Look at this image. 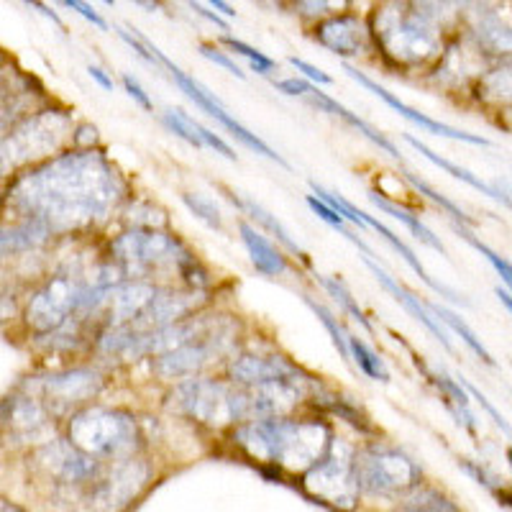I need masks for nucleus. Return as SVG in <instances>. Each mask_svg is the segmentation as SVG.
Masks as SVG:
<instances>
[{
	"instance_id": "obj_48",
	"label": "nucleus",
	"mask_w": 512,
	"mask_h": 512,
	"mask_svg": "<svg viewBox=\"0 0 512 512\" xmlns=\"http://www.w3.org/2000/svg\"><path fill=\"white\" fill-rule=\"evenodd\" d=\"M277 90L285 95H308L310 90V82L305 80H282L277 82Z\"/></svg>"
},
{
	"instance_id": "obj_26",
	"label": "nucleus",
	"mask_w": 512,
	"mask_h": 512,
	"mask_svg": "<svg viewBox=\"0 0 512 512\" xmlns=\"http://www.w3.org/2000/svg\"><path fill=\"white\" fill-rule=\"evenodd\" d=\"M52 233V228L47 223L41 221V218H26L24 223H18V226L6 228L3 231V254H18V251H31L36 246H41L47 241V236Z\"/></svg>"
},
{
	"instance_id": "obj_3",
	"label": "nucleus",
	"mask_w": 512,
	"mask_h": 512,
	"mask_svg": "<svg viewBox=\"0 0 512 512\" xmlns=\"http://www.w3.org/2000/svg\"><path fill=\"white\" fill-rule=\"evenodd\" d=\"M374 34L382 52L402 67L428 62L441 49L431 16L402 3H387L374 13Z\"/></svg>"
},
{
	"instance_id": "obj_46",
	"label": "nucleus",
	"mask_w": 512,
	"mask_h": 512,
	"mask_svg": "<svg viewBox=\"0 0 512 512\" xmlns=\"http://www.w3.org/2000/svg\"><path fill=\"white\" fill-rule=\"evenodd\" d=\"M290 64H292V67H295V70L303 72L305 77H310V80H313V82H320V85H328V82H331V77H328L326 72H320L318 67H313V64L303 62V59L292 57V59H290Z\"/></svg>"
},
{
	"instance_id": "obj_56",
	"label": "nucleus",
	"mask_w": 512,
	"mask_h": 512,
	"mask_svg": "<svg viewBox=\"0 0 512 512\" xmlns=\"http://www.w3.org/2000/svg\"><path fill=\"white\" fill-rule=\"evenodd\" d=\"M507 461H510V466H512V448H507Z\"/></svg>"
},
{
	"instance_id": "obj_42",
	"label": "nucleus",
	"mask_w": 512,
	"mask_h": 512,
	"mask_svg": "<svg viewBox=\"0 0 512 512\" xmlns=\"http://www.w3.org/2000/svg\"><path fill=\"white\" fill-rule=\"evenodd\" d=\"M226 44L233 49V52L244 54V57L249 59L251 67H254L256 72H269V70H274V62H272V59L264 57L262 52H256L254 47H249V44H244V41H239V39H226Z\"/></svg>"
},
{
	"instance_id": "obj_29",
	"label": "nucleus",
	"mask_w": 512,
	"mask_h": 512,
	"mask_svg": "<svg viewBox=\"0 0 512 512\" xmlns=\"http://www.w3.org/2000/svg\"><path fill=\"white\" fill-rule=\"evenodd\" d=\"M418 364H420V361H418ZM420 367H423V364H420ZM425 372H428V369H425ZM428 377H431L433 382L441 387V392L446 395V400H448V410L456 415V420L466 425V431L474 433V415H472V408H469V395L464 392L466 390L464 384H461L459 379L446 377L443 372H438V374L428 372Z\"/></svg>"
},
{
	"instance_id": "obj_34",
	"label": "nucleus",
	"mask_w": 512,
	"mask_h": 512,
	"mask_svg": "<svg viewBox=\"0 0 512 512\" xmlns=\"http://www.w3.org/2000/svg\"><path fill=\"white\" fill-rule=\"evenodd\" d=\"M318 282L323 287H326L328 295H331L333 300H336V303L341 305V308H344L346 313L351 315V318L359 320V326L364 328V331L372 333V323H369V320H367V315L361 313V308H359V305H356V300H354V297H351V292L346 290L344 282H341V280H331V277H320V274H318Z\"/></svg>"
},
{
	"instance_id": "obj_57",
	"label": "nucleus",
	"mask_w": 512,
	"mask_h": 512,
	"mask_svg": "<svg viewBox=\"0 0 512 512\" xmlns=\"http://www.w3.org/2000/svg\"><path fill=\"white\" fill-rule=\"evenodd\" d=\"M105 3H111V6H113V0H105Z\"/></svg>"
},
{
	"instance_id": "obj_11",
	"label": "nucleus",
	"mask_w": 512,
	"mask_h": 512,
	"mask_svg": "<svg viewBox=\"0 0 512 512\" xmlns=\"http://www.w3.org/2000/svg\"><path fill=\"white\" fill-rule=\"evenodd\" d=\"M88 287L75 274H57L29 300L26 323L39 333H52L62 328L70 313L80 310Z\"/></svg>"
},
{
	"instance_id": "obj_16",
	"label": "nucleus",
	"mask_w": 512,
	"mask_h": 512,
	"mask_svg": "<svg viewBox=\"0 0 512 512\" xmlns=\"http://www.w3.org/2000/svg\"><path fill=\"white\" fill-rule=\"evenodd\" d=\"M231 377L233 382L246 384V387H259V384L280 382V379L303 377V372L282 356H241L231 364Z\"/></svg>"
},
{
	"instance_id": "obj_52",
	"label": "nucleus",
	"mask_w": 512,
	"mask_h": 512,
	"mask_svg": "<svg viewBox=\"0 0 512 512\" xmlns=\"http://www.w3.org/2000/svg\"><path fill=\"white\" fill-rule=\"evenodd\" d=\"M208 3L210 6H216V11H221L223 16H233V13H236L231 6H228L226 0H208Z\"/></svg>"
},
{
	"instance_id": "obj_30",
	"label": "nucleus",
	"mask_w": 512,
	"mask_h": 512,
	"mask_svg": "<svg viewBox=\"0 0 512 512\" xmlns=\"http://www.w3.org/2000/svg\"><path fill=\"white\" fill-rule=\"evenodd\" d=\"M369 200H372V203L377 205V208L382 210V213L392 216V218H395V221L405 223V226H408L410 231L415 233V239H420V241H423V244L431 246V249H436V251H441V254H446V246L441 244V239H438V236L431 231V228L423 226V223H420V218H415L413 213H408V210L400 208V205L390 203V200L382 198L379 192H369Z\"/></svg>"
},
{
	"instance_id": "obj_2",
	"label": "nucleus",
	"mask_w": 512,
	"mask_h": 512,
	"mask_svg": "<svg viewBox=\"0 0 512 512\" xmlns=\"http://www.w3.org/2000/svg\"><path fill=\"white\" fill-rule=\"evenodd\" d=\"M233 441L256 461H269L290 472H308L331 451L333 438L326 423L318 420L259 418L241 425Z\"/></svg>"
},
{
	"instance_id": "obj_55",
	"label": "nucleus",
	"mask_w": 512,
	"mask_h": 512,
	"mask_svg": "<svg viewBox=\"0 0 512 512\" xmlns=\"http://www.w3.org/2000/svg\"><path fill=\"white\" fill-rule=\"evenodd\" d=\"M415 3H418V6H428V8H433L438 3V0H415Z\"/></svg>"
},
{
	"instance_id": "obj_38",
	"label": "nucleus",
	"mask_w": 512,
	"mask_h": 512,
	"mask_svg": "<svg viewBox=\"0 0 512 512\" xmlns=\"http://www.w3.org/2000/svg\"><path fill=\"white\" fill-rule=\"evenodd\" d=\"M182 203H185L187 208H190L192 216H198L205 226L221 231V210L216 208L213 200H208L205 195H195V192H185V195H182Z\"/></svg>"
},
{
	"instance_id": "obj_36",
	"label": "nucleus",
	"mask_w": 512,
	"mask_h": 512,
	"mask_svg": "<svg viewBox=\"0 0 512 512\" xmlns=\"http://www.w3.org/2000/svg\"><path fill=\"white\" fill-rule=\"evenodd\" d=\"M402 510H433V512H454L456 505L441 497L436 489H415L413 495L402 500Z\"/></svg>"
},
{
	"instance_id": "obj_10",
	"label": "nucleus",
	"mask_w": 512,
	"mask_h": 512,
	"mask_svg": "<svg viewBox=\"0 0 512 512\" xmlns=\"http://www.w3.org/2000/svg\"><path fill=\"white\" fill-rule=\"evenodd\" d=\"M356 479L369 495H392L413 489L420 479V469L395 448H369L356 456Z\"/></svg>"
},
{
	"instance_id": "obj_25",
	"label": "nucleus",
	"mask_w": 512,
	"mask_h": 512,
	"mask_svg": "<svg viewBox=\"0 0 512 512\" xmlns=\"http://www.w3.org/2000/svg\"><path fill=\"white\" fill-rule=\"evenodd\" d=\"M239 231H241V239H244L246 249H249L251 262H254V267L259 269V272L269 274V277L285 272L287 269L285 259H282L280 251L274 249V246L264 239L262 233H256L249 223H241Z\"/></svg>"
},
{
	"instance_id": "obj_32",
	"label": "nucleus",
	"mask_w": 512,
	"mask_h": 512,
	"mask_svg": "<svg viewBox=\"0 0 512 512\" xmlns=\"http://www.w3.org/2000/svg\"><path fill=\"white\" fill-rule=\"evenodd\" d=\"M349 349H351V356H354V361L359 364V369L367 374V377L377 379V382H390V372H387V367H384V361L379 359L367 344H361L359 338L349 336Z\"/></svg>"
},
{
	"instance_id": "obj_9",
	"label": "nucleus",
	"mask_w": 512,
	"mask_h": 512,
	"mask_svg": "<svg viewBox=\"0 0 512 512\" xmlns=\"http://www.w3.org/2000/svg\"><path fill=\"white\" fill-rule=\"evenodd\" d=\"M70 116L62 111H44L29 118L24 126H18L11 136L3 141V162L21 164L31 159L49 157L57 152L64 139L70 136Z\"/></svg>"
},
{
	"instance_id": "obj_24",
	"label": "nucleus",
	"mask_w": 512,
	"mask_h": 512,
	"mask_svg": "<svg viewBox=\"0 0 512 512\" xmlns=\"http://www.w3.org/2000/svg\"><path fill=\"white\" fill-rule=\"evenodd\" d=\"M3 420L6 425H11L13 433H21V436H34L36 431L44 428V410L36 405L29 397H8L3 402Z\"/></svg>"
},
{
	"instance_id": "obj_51",
	"label": "nucleus",
	"mask_w": 512,
	"mask_h": 512,
	"mask_svg": "<svg viewBox=\"0 0 512 512\" xmlns=\"http://www.w3.org/2000/svg\"><path fill=\"white\" fill-rule=\"evenodd\" d=\"M24 3H29V6H34V8H36V11H39V13H41V16H47V18H52L54 24H62V18H59V16H57V13H54V11H49V8H47V6H44V3H41V0H24Z\"/></svg>"
},
{
	"instance_id": "obj_35",
	"label": "nucleus",
	"mask_w": 512,
	"mask_h": 512,
	"mask_svg": "<svg viewBox=\"0 0 512 512\" xmlns=\"http://www.w3.org/2000/svg\"><path fill=\"white\" fill-rule=\"evenodd\" d=\"M454 228H456V233H461V236H464L466 244L474 246V249H477L479 254H482L489 264H492V267H495V272L500 274L502 282H505V285L512 290V264L507 262V259H502L495 249H489L487 244H482V241H479L472 231H466L464 226H454Z\"/></svg>"
},
{
	"instance_id": "obj_54",
	"label": "nucleus",
	"mask_w": 512,
	"mask_h": 512,
	"mask_svg": "<svg viewBox=\"0 0 512 512\" xmlns=\"http://www.w3.org/2000/svg\"><path fill=\"white\" fill-rule=\"evenodd\" d=\"M497 297H500V303L505 305L507 310H510L512 313V295H507V292H502V290H497Z\"/></svg>"
},
{
	"instance_id": "obj_5",
	"label": "nucleus",
	"mask_w": 512,
	"mask_h": 512,
	"mask_svg": "<svg viewBox=\"0 0 512 512\" xmlns=\"http://www.w3.org/2000/svg\"><path fill=\"white\" fill-rule=\"evenodd\" d=\"M172 400L180 413L213 428H223V425L249 420L251 415H256L254 397L213 379H192V382L180 384Z\"/></svg>"
},
{
	"instance_id": "obj_7",
	"label": "nucleus",
	"mask_w": 512,
	"mask_h": 512,
	"mask_svg": "<svg viewBox=\"0 0 512 512\" xmlns=\"http://www.w3.org/2000/svg\"><path fill=\"white\" fill-rule=\"evenodd\" d=\"M359 479H356V461L344 443L333 441L318 464L305 472L303 497L320 507H354L359 497Z\"/></svg>"
},
{
	"instance_id": "obj_12",
	"label": "nucleus",
	"mask_w": 512,
	"mask_h": 512,
	"mask_svg": "<svg viewBox=\"0 0 512 512\" xmlns=\"http://www.w3.org/2000/svg\"><path fill=\"white\" fill-rule=\"evenodd\" d=\"M344 72H349V77H354V80L361 82L364 88L372 90V93L377 95L379 100H384V103L390 105L392 111L400 113L402 118H408L410 123H415V126H420V128H423V131H428V134L446 136V139H454V141H466V144H474V146H489V141L484 139V136L466 134V131H459V128L446 126V123L433 121V118L423 116V113H418V111H415V108H410V105H405V103H402V100H397L392 93H387V90H384V88H379L377 82L369 80V77L364 75V72H359V70H356V67H351V64H346Z\"/></svg>"
},
{
	"instance_id": "obj_17",
	"label": "nucleus",
	"mask_w": 512,
	"mask_h": 512,
	"mask_svg": "<svg viewBox=\"0 0 512 512\" xmlns=\"http://www.w3.org/2000/svg\"><path fill=\"white\" fill-rule=\"evenodd\" d=\"M41 461H47L49 469L64 479V482H82V479L95 477L98 464L95 456L85 454L72 441H54L41 451Z\"/></svg>"
},
{
	"instance_id": "obj_4",
	"label": "nucleus",
	"mask_w": 512,
	"mask_h": 512,
	"mask_svg": "<svg viewBox=\"0 0 512 512\" xmlns=\"http://www.w3.org/2000/svg\"><path fill=\"white\" fill-rule=\"evenodd\" d=\"M113 259L128 277H149L154 272H185L195 259L175 236L162 231H128L111 244Z\"/></svg>"
},
{
	"instance_id": "obj_13",
	"label": "nucleus",
	"mask_w": 512,
	"mask_h": 512,
	"mask_svg": "<svg viewBox=\"0 0 512 512\" xmlns=\"http://www.w3.org/2000/svg\"><path fill=\"white\" fill-rule=\"evenodd\" d=\"M223 338H213V341H187V344L177 346L172 351H164L154 361V372L164 379H177L185 377V374L198 372L200 367H205L223 346H216Z\"/></svg>"
},
{
	"instance_id": "obj_18",
	"label": "nucleus",
	"mask_w": 512,
	"mask_h": 512,
	"mask_svg": "<svg viewBox=\"0 0 512 512\" xmlns=\"http://www.w3.org/2000/svg\"><path fill=\"white\" fill-rule=\"evenodd\" d=\"M198 305V295H182V292H157L154 300L146 305L144 313L134 320L136 331H157L172 326L185 318Z\"/></svg>"
},
{
	"instance_id": "obj_44",
	"label": "nucleus",
	"mask_w": 512,
	"mask_h": 512,
	"mask_svg": "<svg viewBox=\"0 0 512 512\" xmlns=\"http://www.w3.org/2000/svg\"><path fill=\"white\" fill-rule=\"evenodd\" d=\"M59 3H62V6H67V8H72V11H77L82 18H88L90 24H95L98 29H108V24L103 21V16H100V13L95 11L90 3H85V0H59Z\"/></svg>"
},
{
	"instance_id": "obj_39",
	"label": "nucleus",
	"mask_w": 512,
	"mask_h": 512,
	"mask_svg": "<svg viewBox=\"0 0 512 512\" xmlns=\"http://www.w3.org/2000/svg\"><path fill=\"white\" fill-rule=\"evenodd\" d=\"M405 180H408V182H410V185H413V187H415V190H418V192H420V195H425V198H431V200H433V203H436V205H441V208H443V210H446L448 216H454V218H456V221H461V223H472V218L466 216L464 210H461V208H459V205H456V203H454V200H448V198H443L441 192H436V190H433V187H428V185H425V182H423V180H418V177H415V175H413V172H405Z\"/></svg>"
},
{
	"instance_id": "obj_50",
	"label": "nucleus",
	"mask_w": 512,
	"mask_h": 512,
	"mask_svg": "<svg viewBox=\"0 0 512 512\" xmlns=\"http://www.w3.org/2000/svg\"><path fill=\"white\" fill-rule=\"evenodd\" d=\"M88 72H90V77H93V80L98 82L100 88H103V90H113V80L108 75H105V72L100 70V67H88Z\"/></svg>"
},
{
	"instance_id": "obj_8",
	"label": "nucleus",
	"mask_w": 512,
	"mask_h": 512,
	"mask_svg": "<svg viewBox=\"0 0 512 512\" xmlns=\"http://www.w3.org/2000/svg\"><path fill=\"white\" fill-rule=\"evenodd\" d=\"M134 36H139V39H141V44H144V47L149 49V52H152V57L157 59L159 64H162L164 70H169V75H172V80H175L177 85H180V88H182V93H187V98H190L192 103H198L200 108H203V111L208 113V116H213V118H216L218 123H223V126H226L228 131H231V134L236 136V139L241 141V144H244V146H249L251 152L262 154V157L272 159V162H277V164H280V167L290 169V162H287L285 157H280V154L274 152V149H272V146H269V144H264V141L259 139V136H256V134H251L249 128H246V126H241V123L236 121V118H233V116H228V111H226V108H223V105L218 103V100L213 98V95H210L208 90L203 88V85H200V82H195V80H192L190 75H185V72H182L180 67H177V64L172 62V59L167 57V54H164V52H159V49L154 47L152 41H149V39H146L144 34H141V31H136V29H134Z\"/></svg>"
},
{
	"instance_id": "obj_6",
	"label": "nucleus",
	"mask_w": 512,
	"mask_h": 512,
	"mask_svg": "<svg viewBox=\"0 0 512 512\" xmlns=\"http://www.w3.org/2000/svg\"><path fill=\"white\" fill-rule=\"evenodd\" d=\"M70 441L90 456H105V459H123L134 454L139 443L134 418L118 410L90 408L72 415Z\"/></svg>"
},
{
	"instance_id": "obj_14",
	"label": "nucleus",
	"mask_w": 512,
	"mask_h": 512,
	"mask_svg": "<svg viewBox=\"0 0 512 512\" xmlns=\"http://www.w3.org/2000/svg\"><path fill=\"white\" fill-rule=\"evenodd\" d=\"M315 39L333 54L341 57H356V54L367 52L369 47V31L356 16H336L326 24H320L315 31Z\"/></svg>"
},
{
	"instance_id": "obj_45",
	"label": "nucleus",
	"mask_w": 512,
	"mask_h": 512,
	"mask_svg": "<svg viewBox=\"0 0 512 512\" xmlns=\"http://www.w3.org/2000/svg\"><path fill=\"white\" fill-rule=\"evenodd\" d=\"M200 54H203L205 59H210V62H213V64H218V67H223V70L231 72V75H236V77H239V80H244V72H241L239 67H236V64H233L231 59L226 57V54L218 52V49H213V47H200Z\"/></svg>"
},
{
	"instance_id": "obj_27",
	"label": "nucleus",
	"mask_w": 512,
	"mask_h": 512,
	"mask_svg": "<svg viewBox=\"0 0 512 512\" xmlns=\"http://www.w3.org/2000/svg\"><path fill=\"white\" fill-rule=\"evenodd\" d=\"M144 477L146 469L141 464H134V461H131V464L121 466V469L111 477V482H105L103 500L111 507L123 505V502H128L136 495V489L144 484Z\"/></svg>"
},
{
	"instance_id": "obj_21",
	"label": "nucleus",
	"mask_w": 512,
	"mask_h": 512,
	"mask_svg": "<svg viewBox=\"0 0 512 512\" xmlns=\"http://www.w3.org/2000/svg\"><path fill=\"white\" fill-rule=\"evenodd\" d=\"M474 39H477L479 49H484L487 54L512 57V29L492 13H477V18H474Z\"/></svg>"
},
{
	"instance_id": "obj_43",
	"label": "nucleus",
	"mask_w": 512,
	"mask_h": 512,
	"mask_svg": "<svg viewBox=\"0 0 512 512\" xmlns=\"http://www.w3.org/2000/svg\"><path fill=\"white\" fill-rule=\"evenodd\" d=\"M308 205H310V208L315 210V213H318L320 218H323V221L331 223L333 228H338V231H341V228H344V221H346V218L341 216V213H338V210H333L331 205L326 203V200H318V198H315V195H308Z\"/></svg>"
},
{
	"instance_id": "obj_1",
	"label": "nucleus",
	"mask_w": 512,
	"mask_h": 512,
	"mask_svg": "<svg viewBox=\"0 0 512 512\" xmlns=\"http://www.w3.org/2000/svg\"><path fill=\"white\" fill-rule=\"evenodd\" d=\"M26 216L52 231H77L105 221L123 195V182L100 152H72L31 169L8 190Z\"/></svg>"
},
{
	"instance_id": "obj_47",
	"label": "nucleus",
	"mask_w": 512,
	"mask_h": 512,
	"mask_svg": "<svg viewBox=\"0 0 512 512\" xmlns=\"http://www.w3.org/2000/svg\"><path fill=\"white\" fill-rule=\"evenodd\" d=\"M123 85H126L128 95H131V98H134L136 103L141 105V108H146V111H152V100L146 98V93H144V90H141V85L134 80V77H131V75L123 77Z\"/></svg>"
},
{
	"instance_id": "obj_19",
	"label": "nucleus",
	"mask_w": 512,
	"mask_h": 512,
	"mask_svg": "<svg viewBox=\"0 0 512 512\" xmlns=\"http://www.w3.org/2000/svg\"><path fill=\"white\" fill-rule=\"evenodd\" d=\"M364 264H367V267H369V272H372L374 277H377V282H379V285H382L384 290L390 292V295L395 297L397 303H400L402 308L408 310V313L413 315L415 320H420V323H423V326L428 328V331H431L433 336L438 338V341H441V346H443V349H448V351H451V341H448V333L443 331L441 320H438V318H431V313H428V308H423V305H420L418 300H415V297L410 295L408 290H402V287L397 285L395 280H392L390 274L384 272V269H379L377 264L372 262V259H364Z\"/></svg>"
},
{
	"instance_id": "obj_15",
	"label": "nucleus",
	"mask_w": 512,
	"mask_h": 512,
	"mask_svg": "<svg viewBox=\"0 0 512 512\" xmlns=\"http://www.w3.org/2000/svg\"><path fill=\"white\" fill-rule=\"evenodd\" d=\"M100 377L95 372H88V369H75V372H64L54 374V377H47L41 382L44 387V395L52 405H57V410L70 408V405H77V402L88 400V397L98 395L100 390Z\"/></svg>"
},
{
	"instance_id": "obj_20",
	"label": "nucleus",
	"mask_w": 512,
	"mask_h": 512,
	"mask_svg": "<svg viewBox=\"0 0 512 512\" xmlns=\"http://www.w3.org/2000/svg\"><path fill=\"white\" fill-rule=\"evenodd\" d=\"M364 221L369 223V228H374V231H377V233H382V239L387 241V244H390L392 249H395L397 254H400L402 259H405V262L410 264V267H413V272L418 274L420 280H423L425 285L431 287L433 292H438V295L446 297V300H451V303H461V305H466V300H464V297L459 295V292L451 290V287H446V285H441V282H436V280H433V277H428V272H425V267H423V264H420L418 256H415V251L410 249V246L405 244V241H402L400 236H395V233H392L390 228L384 226V223H379L377 218H374V216H367V213H364Z\"/></svg>"
},
{
	"instance_id": "obj_41",
	"label": "nucleus",
	"mask_w": 512,
	"mask_h": 512,
	"mask_svg": "<svg viewBox=\"0 0 512 512\" xmlns=\"http://www.w3.org/2000/svg\"><path fill=\"white\" fill-rule=\"evenodd\" d=\"M308 16H328V13H341L349 8V0H295Z\"/></svg>"
},
{
	"instance_id": "obj_31",
	"label": "nucleus",
	"mask_w": 512,
	"mask_h": 512,
	"mask_svg": "<svg viewBox=\"0 0 512 512\" xmlns=\"http://www.w3.org/2000/svg\"><path fill=\"white\" fill-rule=\"evenodd\" d=\"M428 310H431V313L436 315L438 320H443V323H446V326L451 328V331H454V333H459V336H461V341H464V344L469 346V349H472L474 354H477L479 359L484 361V364H489V367H495V359H492V354H489V351H487V346H484L482 341H479V338H477V333H474L472 328L466 326L464 320H461L459 315L454 313V310L443 308V305H428Z\"/></svg>"
},
{
	"instance_id": "obj_28",
	"label": "nucleus",
	"mask_w": 512,
	"mask_h": 512,
	"mask_svg": "<svg viewBox=\"0 0 512 512\" xmlns=\"http://www.w3.org/2000/svg\"><path fill=\"white\" fill-rule=\"evenodd\" d=\"M228 198L233 200V205H239L241 210H244V213H249L251 218H254L256 223H262L264 228H267L269 233H272L274 239L280 241L282 246H285L287 251H292V254H297L300 256V259H303L305 264H308V256H305V251L300 249V246L295 244V241H292V236H290V231H287L285 226H282L280 221H277V218L272 216V213H267V210L262 208V205H256L254 200H246V198H239V195H228Z\"/></svg>"
},
{
	"instance_id": "obj_23",
	"label": "nucleus",
	"mask_w": 512,
	"mask_h": 512,
	"mask_svg": "<svg viewBox=\"0 0 512 512\" xmlns=\"http://www.w3.org/2000/svg\"><path fill=\"white\" fill-rule=\"evenodd\" d=\"M405 141H408V144L413 146V149H418V152L423 154V157L428 159V162H433V164H436V167L446 169L448 175H454L456 180H464L466 185H472L474 190H479V192H482V195H487V198H492V200H497V203H502V205H507V208H512V198H507L505 192H500V190H497V187L487 185V182H484V180L474 177L472 172H469V169H464V167H459V164H454V162H448V159L438 157V154L433 152V149H428V146H425V144H420V141L415 139V136H405Z\"/></svg>"
},
{
	"instance_id": "obj_53",
	"label": "nucleus",
	"mask_w": 512,
	"mask_h": 512,
	"mask_svg": "<svg viewBox=\"0 0 512 512\" xmlns=\"http://www.w3.org/2000/svg\"><path fill=\"white\" fill-rule=\"evenodd\" d=\"M134 3H136V6L146 8V11H157V8H159L157 0H134Z\"/></svg>"
},
{
	"instance_id": "obj_22",
	"label": "nucleus",
	"mask_w": 512,
	"mask_h": 512,
	"mask_svg": "<svg viewBox=\"0 0 512 512\" xmlns=\"http://www.w3.org/2000/svg\"><path fill=\"white\" fill-rule=\"evenodd\" d=\"M308 95H310V98H313V103H315V105H320V108H326V111H328V113H333V116L344 118V121L349 123L351 128H356V131H359V134L367 136V139L372 141V144H377L379 149H382V152H387V154H390V157L400 159V152H397V146L392 144L390 139H384V136L379 134L377 128L369 126L367 121H361L359 116H354V113H351L349 108H344V105H341V103H336V100H333V98H328L326 93H320V90H318V88H313V85H310Z\"/></svg>"
},
{
	"instance_id": "obj_37",
	"label": "nucleus",
	"mask_w": 512,
	"mask_h": 512,
	"mask_svg": "<svg viewBox=\"0 0 512 512\" xmlns=\"http://www.w3.org/2000/svg\"><path fill=\"white\" fill-rule=\"evenodd\" d=\"M305 305H308V308L313 310L315 315H318L320 323H323V326H326V331L331 333L333 344H336V349H338V354H341V359H344V361H351L349 336H344V331H341V326H338V323H336V318H333V315L328 313V310L323 308V305L315 303L313 297H305Z\"/></svg>"
},
{
	"instance_id": "obj_49",
	"label": "nucleus",
	"mask_w": 512,
	"mask_h": 512,
	"mask_svg": "<svg viewBox=\"0 0 512 512\" xmlns=\"http://www.w3.org/2000/svg\"><path fill=\"white\" fill-rule=\"evenodd\" d=\"M187 6H190V11H195V13H198V16L208 18L210 24H216V26H221V29H226V21H223L221 16H216V13H210L208 8L198 6V3H192V0H187Z\"/></svg>"
},
{
	"instance_id": "obj_33",
	"label": "nucleus",
	"mask_w": 512,
	"mask_h": 512,
	"mask_svg": "<svg viewBox=\"0 0 512 512\" xmlns=\"http://www.w3.org/2000/svg\"><path fill=\"white\" fill-rule=\"evenodd\" d=\"M459 466H461V469H464L466 474H469V477L474 479V482L482 484L484 489H489V492H492V495H495L497 500H500V505L512 507V492H507V487H505V484H502V479L495 477V474L489 472L487 466L474 464V461H459Z\"/></svg>"
},
{
	"instance_id": "obj_40",
	"label": "nucleus",
	"mask_w": 512,
	"mask_h": 512,
	"mask_svg": "<svg viewBox=\"0 0 512 512\" xmlns=\"http://www.w3.org/2000/svg\"><path fill=\"white\" fill-rule=\"evenodd\" d=\"M459 382H461V384H464V387H466V392H469V395H472V397H477V402H479V405H482V408H484V413H487V415H489V418L495 420V425H497V428H502V433H505V436H507V438H512V425H510V423H507V420H505V418H502V415H500V410H497V408H495V405H492V402H489V400H487V397H484V395H482V392H479V390H477V387H474V384H472V382H469V379L459 377Z\"/></svg>"
}]
</instances>
